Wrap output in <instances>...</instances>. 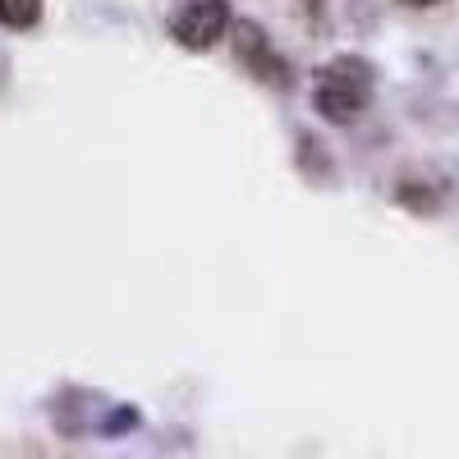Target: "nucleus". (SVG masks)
<instances>
[{
    "mask_svg": "<svg viewBox=\"0 0 459 459\" xmlns=\"http://www.w3.org/2000/svg\"><path fill=\"white\" fill-rule=\"evenodd\" d=\"M391 198L404 207V212H413V216H441L446 212V188L437 184V179H413V175H404V179H395V188H391Z\"/></svg>",
    "mask_w": 459,
    "mask_h": 459,
    "instance_id": "4",
    "label": "nucleus"
},
{
    "mask_svg": "<svg viewBox=\"0 0 459 459\" xmlns=\"http://www.w3.org/2000/svg\"><path fill=\"white\" fill-rule=\"evenodd\" d=\"M42 23V0H0V28L5 32H32Z\"/></svg>",
    "mask_w": 459,
    "mask_h": 459,
    "instance_id": "6",
    "label": "nucleus"
},
{
    "mask_svg": "<svg viewBox=\"0 0 459 459\" xmlns=\"http://www.w3.org/2000/svg\"><path fill=\"white\" fill-rule=\"evenodd\" d=\"M377 101V65L359 51H340L313 74V110L331 129H350Z\"/></svg>",
    "mask_w": 459,
    "mask_h": 459,
    "instance_id": "1",
    "label": "nucleus"
},
{
    "mask_svg": "<svg viewBox=\"0 0 459 459\" xmlns=\"http://www.w3.org/2000/svg\"><path fill=\"white\" fill-rule=\"evenodd\" d=\"M294 143H299V170H303V179H313V184H331V179H335V161H331L326 143H322V138H313L308 129H303Z\"/></svg>",
    "mask_w": 459,
    "mask_h": 459,
    "instance_id": "5",
    "label": "nucleus"
},
{
    "mask_svg": "<svg viewBox=\"0 0 459 459\" xmlns=\"http://www.w3.org/2000/svg\"><path fill=\"white\" fill-rule=\"evenodd\" d=\"M230 51H235V65L248 74L253 83L262 88H272V92H290L299 83V74L290 65L285 51H276V42L266 37V28L257 19H235L230 23Z\"/></svg>",
    "mask_w": 459,
    "mask_h": 459,
    "instance_id": "2",
    "label": "nucleus"
},
{
    "mask_svg": "<svg viewBox=\"0 0 459 459\" xmlns=\"http://www.w3.org/2000/svg\"><path fill=\"white\" fill-rule=\"evenodd\" d=\"M230 23H235L230 0H175L166 14V37L188 56H207L230 42Z\"/></svg>",
    "mask_w": 459,
    "mask_h": 459,
    "instance_id": "3",
    "label": "nucleus"
},
{
    "mask_svg": "<svg viewBox=\"0 0 459 459\" xmlns=\"http://www.w3.org/2000/svg\"><path fill=\"white\" fill-rule=\"evenodd\" d=\"M404 5H413V10H432V5H441V0H404Z\"/></svg>",
    "mask_w": 459,
    "mask_h": 459,
    "instance_id": "7",
    "label": "nucleus"
}]
</instances>
